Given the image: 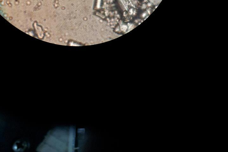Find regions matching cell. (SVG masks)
I'll return each instance as SVG.
<instances>
[{
  "instance_id": "obj_1",
  "label": "cell",
  "mask_w": 228,
  "mask_h": 152,
  "mask_svg": "<svg viewBox=\"0 0 228 152\" xmlns=\"http://www.w3.org/2000/svg\"><path fill=\"white\" fill-rule=\"evenodd\" d=\"M48 135L49 145L51 150L58 151H73L75 150L76 129L73 127L59 128L52 131Z\"/></svg>"
}]
</instances>
